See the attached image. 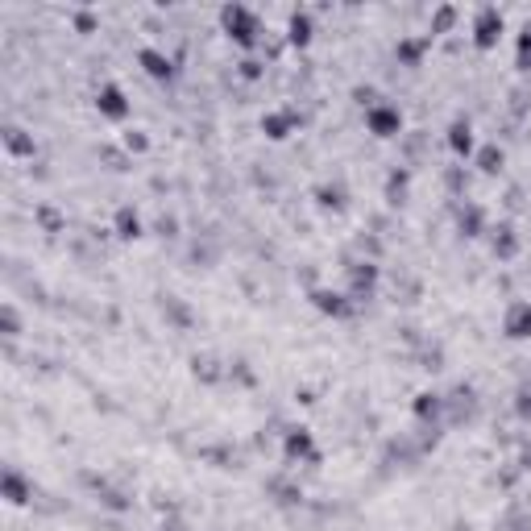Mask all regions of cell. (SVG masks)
I'll list each match as a JSON object with an SVG mask.
<instances>
[{"label":"cell","mask_w":531,"mask_h":531,"mask_svg":"<svg viewBox=\"0 0 531 531\" xmlns=\"http://www.w3.org/2000/svg\"><path fill=\"white\" fill-rule=\"evenodd\" d=\"M96 108H100V116H108V120H125V116H129V100H125V91H120L116 83H104V87L96 91Z\"/></svg>","instance_id":"cell-3"},{"label":"cell","mask_w":531,"mask_h":531,"mask_svg":"<svg viewBox=\"0 0 531 531\" xmlns=\"http://www.w3.org/2000/svg\"><path fill=\"white\" fill-rule=\"evenodd\" d=\"M241 75H245V79H258V75H262V62L245 58V62H241Z\"/></svg>","instance_id":"cell-15"},{"label":"cell","mask_w":531,"mask_h":531,"mask_svg":"<svg viewBox=\"0 0 531 531\" xmlns=\"http://www.w3.org/2000/svg\"><path fill=\"white\" fill-rule=\"evenodd\" d=\"M453 21H457V12H453V8H440V12H436V21H432V29H449Z\"/></svg>","instance_id":"cell-14"},{"label":"cell","mask_w":531,"mask_h":531,"mask_svg":"<svg viewBox=\"0 0 531 531\" xmlns=\"http://www.w3.org/2000/svg\"><path fill=\"white\" fill-rule=\"evenodd\" d=\"M399 125H403V116H399L395 108H370V129H374L378 137H390V133H399Z\"/></svg>","instance_id":"cell-5"},{"label":"cell","mask_w":531,"mask_h":531,"mask_svg":"<svg viewBox=\"0 0 531 531\" xmlns=\"http://www.w3.org/2000/svg\"><path fill=\"white\" fill-rule=\"evenodd\" d=\"M287 29H291V42H295V46H307V42H312V17H307V12H295Z\"/></svg>","instance_id":"cell-7"},{"label":"cell","mask_w":531,"mask_h":531,"mask_svg":"<svg viewBox=\"0 0 531 531\" xmlns=\"http://www.w3.org/2000/svg\"><path fill=\"white\" fill-rule=\"evenodd\" d=\"M262 129H270V137H287V116H270L262 120Z\"/></svg>","instance_id":"cell-13"},{"label":"cell","mask_w":531,"mask_h":531,"mask_svg":"<svg viewBox=\"0 0 531 531\" xmlns=\"http://www.w3.org/2000/svg\"><path fill=\"white\" fill-rule=\"evenodd\" d=\"M316 303H320L324 312H332V316H345V312H349V307L341 303V295H316Z\"/></svg>","instance_id":"cell-10"},{"label":"cell","mask_w":531,"mask_h":531,"mask_svg":"<svg viewBox=\"0 0 531 531\" xmlns=\"http://www.w3.org/2000/svg\"><path fill=\"white\" fill-rule=\"evenodd\" d=\"M449 141H453V150H457V154H469V150H474V137H469V125H453V133H449Z\"/></svg>","instance_id":"cell-9"},{"label":"cell","mask_w":531,"mask_h":531,"mask_svg":"<svg viewBox=\"0 0 531 531\" xmlns=\"http://www.w3.org/2000/svg\"><path fill=\"white\" fill-rule=\"evenodd\" d=\"M137 58H141L145 75H154V79H170V75H174V66H170V58H166L162 50H141Z\"/></svg>","instance_id":"cell-6"},{"label":"cell","mask_w":531,"mask_h":531,"mask_svg":"<svg viewBox=\"0 0 531 531\" xmlns=\"http://www.w3.org/2000/svg\"><path fill=\"white\" fill-rule=\"evenodd\" d=\"M498 166H503V150H494V145H490V150H482V170H490V174H494Z\"/></svg>","instance_id":"cell-11"},{"label":"cell","mask_w":531,"mask_h":531,"mask_svg":"<svg viewBox=\"0 0 531 531\" xmlns=\"http://www.w3.org/2000/svg\"><path fill=\"white\" fill-rule=\"evenodd\" d=\"M507 336H515V341H528L531 336V303H515L507 312Z\"/></svg>","instance_id":"cell-4"},{"label":"cell","mask_w":531,"mask_h":531,"mask_svg":"<svg viewBox=\"0 0 531 531\" xmlns=\"http://www.w3.org/2000/svg\"><path fill=\"white\" fill-rule=\"evenodd\" d=\"M519 66H531V25L523 29V37H519Z\"/></svg>","instance_id":"cell-12"},{"label":"cell","mask_w":531,"mask_h":531,"mask_svg":"<svg viewBox=\"0 0 531 531\" xmlns=\"http://www.w3.org/2000/svg\"><path fill=\"white\" fill-rule=\"evenodd\" d=\"M220 21H224L228 37H237L241 46H253V42H258V33H262L258 12H249V8H241V4H228V8L220 12Z\"/></svg>","instance_id":"cell-1"},{"label":"cell","mask_w":531,"mask_h":531,"mask_svg":"<svg viewBox=\"0 0 531 531\" xmlns=\"http://www.w3.org/2000/svg\"><path fill=\"white\" fill-rule=\"evenodd\" d=\"M116 228H120V237H137V233H141V220H137V212L120 208V212H116Z\"/></svg>","instance_id":"cell-8"},{"label":"cell","mask_w":531,"mask_h":531,"mask_svg":"<svg viewBox=\"0 0 531 531\" xmlns=\"http://www.w3.org/2000/svg\"><path fill=\"white\" fill-rule=\"evenodd\" d=\"M503 29H507V21H503V12H498L494 4H486V8H478V12H474V42H478L482 50L498 46Z\"/></svg>","instance_id":"cell-2"}]
</instances>
